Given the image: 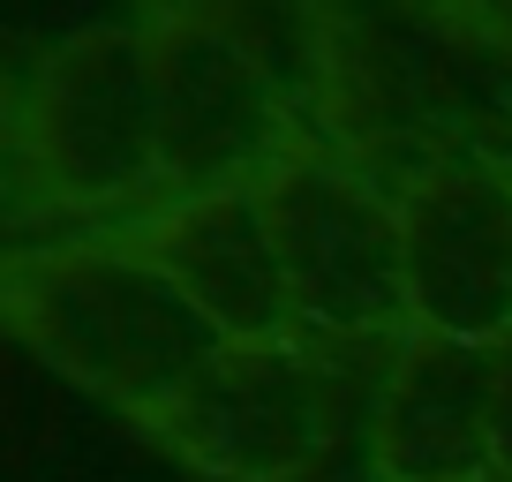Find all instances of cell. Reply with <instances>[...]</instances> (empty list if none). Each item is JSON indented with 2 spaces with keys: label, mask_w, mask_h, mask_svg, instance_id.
Segmentation results:
<instances>
[{
  "label": "cell",
  "mask_w": 512,
  "mask_h": 482,
  "mask_svg": "<svg viewBox=\"0 0 512 482\" xmlns=\"http://www.w3.org/2000/svg\"><path fill=\"white\" fill-rule=\"evenodd\" d=\"M0 324L68 385L159 430L174 400L219 362L226 332L121 234H53L0 249Z\"/></svg>",
  "instance_id": "obj_1"
},
{
  "label": "cell",
  "mask_w": 512,
  "mask_h": 482,
  "mask_svg": "<svg viewBox=\"0 0 512 482\" xmlns=\"http://www.w3.org/2000/svg\"><path fill=\"white\" fill-rule=\"evenodd\" d=\"M16 174L46 211L91 226H128L166 204L159 144V53L144 16L83 23L31 61L16 98Z\"/></svg>",
  "instance_id": "obj_2"
},
{
  "label": "cell",
  "mask_w": 512,
  "mask_h": 482,
  "mask_svg": "<svg viewBox=\"0 0 512 482\" xmlns=\"http://www.w3.org/2000/svg\"><path fill=\"white\" fill-rule=\"evenodd\" d=\"M272 241L287 264L294 324L339 347H407V234L400 181L354 144H309L294 166L264 181Z\"/></svg>",
  "instance_id": "obj_3"
},
{
  "label": "cell",
  "mask_w": 512,
  "mask_h": 482,
  "mask_svg": "<svg viewBox=\"0 0 512 482\" xmlns=\"http://www.w3.org/2000/svg\"><path fill=\"white\" fill-rule=\"evenodd\" d=\"M339 339H226L219 362L174 400L159 437L211 482H309L339 445L354 370Z\"/></svg>",
  "instance_id": "obj_4"
},
{
  "label": "cell",
  "mask_w": 512,
  "mask_h": 482,
  "mask_svg": "<svg viewBox=\"0 0 512 482\" xmlns=\"http://www.w3.org/2000/svg\"><path fill=\"white\" fill-rule=\"evenodd\" d=\"M151 53H159V144H166V196H204V189H264L279 166H294L309 144L332 136L309 121V106L241 53L234 38L144 8Z\"/></svg>",
  "instance_id": "obj_5"
},
{
  "label": "cell",
  "mask_w": 512,
  "mask_h": 482,
  "mask_svg": "<svg viewBox=\"0 0 512 482\" xmlns=\"http://www.w3.org/2000/svg\"><path fill=\"white\" fill-rule=\"evenodd\" d=\"M400 181L415 332L505 347L512 339V166L482 144H437L384 166Z\"/></svg>",
  "instance_id": "obj_6"
},
{
  "label": "cell",
  "mask_w": 512,
  "mask_h": 482,
  "mask_svg": "<svg viewBox=\"0 0 512 482\" xmlns=\"http://www.w3.org/2000/svg\"><path fill=\"white\" fill-rule=\"evenodd\" d=\"M497 407H505V347L415 332L384 362L369 407V475L497 482Z\"/></svg>",
  "instance_id": "obj_7"
},
{
  "label": "cell",
  "mask_w": 512,
  "mask_h": 482,
  "mask_svg": "<svg viewBox=\"0 0 512 482\" xmlns=\"http://www.w3.org/2000/svg\"><path fill=\"white\" fill-rule=\"evenodd\" d=\"M226 339H287L294 324V294H287V264L272 241V211L264 189H204V196H166L144 219L121 226Z\"/></svg>",
  "instance_id": "obj_8"
},
{
  "label": "cell",
  "mask_w": 512,
  "mask_h": 482,
  "mask_svg": "<svg viewBox=\"0 0 512 482\" xmlns=\"http://www.w3.org/2000/svg\"><path fill=\"white\" fill-rule=\"evenodd\" d=\"M144 8H174V16L234 38L241 53H256L309 106V121L339 144V91H347V76H339V0H144Z\"/></svg>",
  "instance_id": "obj_9"
},
{
  "label": "cell",
  "mask_w": 512,
  "mask_h": 482,
  "mask_svg": "<svg viewBox=\"0 0 512 482\" xmlns=\"http://www.w3.org/2000/svg\"><path fill=\"white\" fill-rule=\"evenodd\" d=\"M437 8H445L460 31H475L490 53H505V61H512V0H437Z\"/></svg>",
  "instance_id": "obj_10"
},
{
  "label": "cell",
  "mask_w": 512,
  "mask_h": 482,
  "mask_svg": "<svg viewBox=\"0 0 512 482\" xmlns=\"http://www.w3.org/2000/svg\"><path fill=\"white\" fill-rule=\"evenodd\" d=\"M16 98H23V83H8V68H0V166L8 174H16Z\"/></svg>",
  "instance_id": "obj_11"
},
{
  "label": "cell",
  "mask_w": 512,
  "mask_h": 482,
  "mask_svg": "<svg viewBox=\"0 0 512 482\" xmlns=\"http://www.w3.org/2000/svg\"><path fill=\"white\" fill-rule=\"evenodd\" d=\"M497 482H512V339H505V407H497Z\"/></svg>",
  "instance_id": "obj_12"
},
{
  "label": "cell",
  "mask_w": 512,
  "mask_h": 482,
  "mask_svg": "<svg viewBox=\"0 0 512 482\" xmlns=\"http://www.w3.org/2000/svg\"><path fill=\"white\" fill-rule=\"evenodd\" d=\"M497 159H505V166H512V144H505V151H497Z\"/></svg>",
  "instance_id": "obj_13"
}]
</instances>
